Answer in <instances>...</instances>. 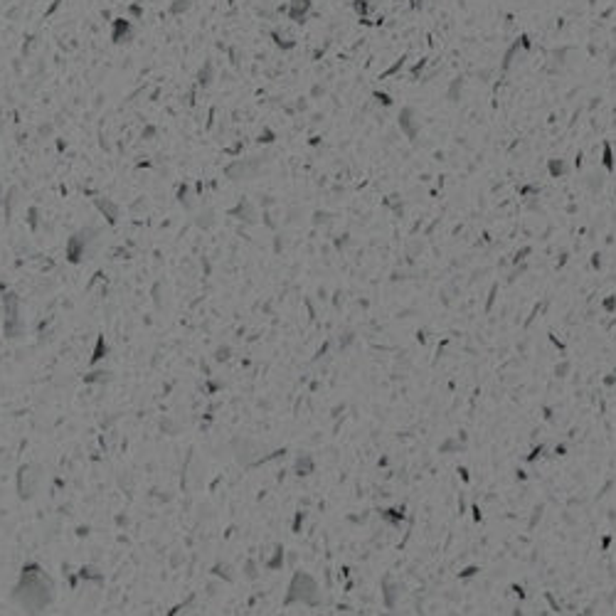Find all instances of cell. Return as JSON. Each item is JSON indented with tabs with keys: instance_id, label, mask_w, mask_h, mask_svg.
I'll list each match as a JSON object with an SVG mask.
<instances>
[{
	"instance_id": "obj_9",
	"label": "cell",
	"mask_w": 616,
	"mask_h": 616,
	"mask_svg": "<svg viewBox=\"0 0 616 616\" xmlns=\"http://www.w3.org/2000/svg\"><path fill=\"white\" fill-rule=\"evenodd\" d=\"M156 136V126H146L143 128V138H153Z\"/></svg>"
},
{
	"instance_id": "obj_6",
	"label": "cell",
	"mask_w": 616,
	"mask_h": 616,
	"mask_svg": "<svg viewBox=\"0 0 616 616\" xmlns=\"http://www.w3.org/2000/svg\"><path fill=\"white\" fill-rule=\"evenodd\" d=\"M190 5H193L190 0H173V2H170V12H173V15H183V12L190 10Z\"/></svg>"
},
{
	"instance_id": "obj_4",
	"label": "cell",
	"mask_w": 616,
	"mask_h": 616,
	"mask_svg": "<svg viewBox=\"0 0 616 616\" xmlns=\"http://www.w3.org/2000/svg\"><path fill=\"white\" fill-rule=\"evenodd\" d=\"M212 79H214V64L207 59L205 64L200 67V72H198V82H200V86H209Z\"/></svg>"
},
{
	"instance_id": "obj_5",
	"label": "cell",
	"mask_w": 616,
	"mask_h": 616,
	"mask_svg": "<svg viewBox=\"0 0 616 616\" xmlns=\"http://www.w3.org/2000/svg\"><path fill=\"white\" fill-rule=\"evenodd\" d=\"M271 40H274V44L281 47V49H293V47H296V42H293L291 37H286L284 32H279V30L271 32Z\"/></svg>"
},
{
	"instance_id": "obj_3",
	"label": "cell",
	"mask_w": 616,
	"mask_h": 616,
	"mask_svg": "<svg viewBox=\"0 0 616 616\" xmlns=\"http://www.w3.org/2000/svg\"><path fill=\"white\" fill-rule=\"evenodd\" d=\"M311 0H288V7H286V12H288V17L293 20V22H306V17H308V12H311Z\"/></svg>"
},
{
	"instance_id": "obj_7",
	"label": "cell",
	"mask_w": 616,
	"mask_h": 616,
	"mask_svg": "<svg viewBox=\"0 0 616 616\" xmlns=\"http://www.w3.org/2000/svg\"><path fill=\"white\" fill-rule=\"evenodd\" d=\"M355 10L360 12V15H368V10H370V5L365 2V0H355Z\"/></svg>"
},
{
	"instance_id": "obj_8",
	"label": "cell",
	"mask_w": 616,
	"mask_h": 616,
	"mask_svg": "<svg viewBox=\"0 0 616 616\" xmlns=\"http://www.w3.org/2000/svg\"><path fill=\"white\" fill-rule=\"evenodd\" d=\"M259 141H261V143H271V141H274V133H271L269 128H264V131L259 133Z\"/></svg>"
},
{
	"instance_id": "obj_10",
	"label": "cell",
	"mask_w": 616,
	"mask_h": 616,
	"mask_svg": "<svg viewBox=\"0 0 616 616\" xmlns=\"http://www.w3.org/2000/svg\"><path fill=\"white\" fill-rule=\"evenodd\" d=\"M131 15H133V17H141V15H143L141 5H131Z\"/></svg>"
},
{
	"instance_id": "obj_1",
	"label": "cell",
	"mask_w": 616,
	"mask_h": 616,
	"mask_svg": "<svg viewBox=\"0 0 616 616\" xmlns=\"http://www.w3.org/2000/svg\"><path fill=\"white\" fill-rule=\"evenodd\" d=\"M133 35H136V27H133V22H131V20H126V17H116V20L111 22V40H114L116 44L131 42V40H133Z\"/></svg>"
},
{
	"instance_id": "obj_2",
	"label": "cell",
	"mask_w": 616,
	"mask_h": 616,
	"mask_svg": "<svg viewBox=\"0 0 616 616\" xmlns=\"http://www.w3.org/2000/svg\"><path fill=\"white\" fill-rule=\"evenodd\" d=\"M232 180H249L254 173H256V163H251V161H234L232 165H227V170H224Z\"/></svg>"
}]
</instances>
